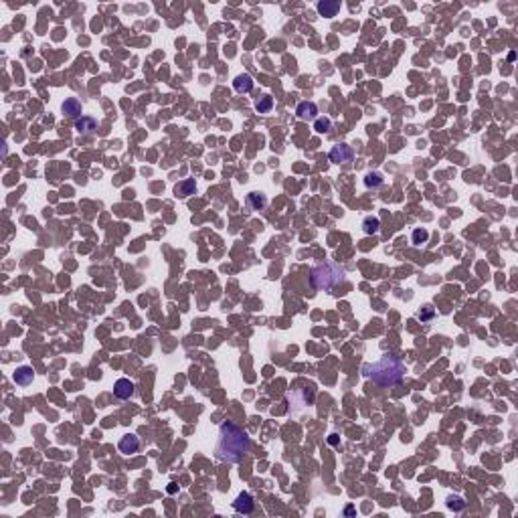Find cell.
<instances>
[{
	"instance_id": "obj_15",
	"label": "cell",
	"mask_w": 518,
	"mask_h": 518,
	"mask_svg": "<svg viewBox=\"0 0 518 518\" xmlns=\"http://www.w3.org/2000/svg\"><path fill=\"white\" fill-rule=\"evenodd\" d=\"M247 205H249L253 211H261V209H265V205H267V196L261 194V192H249V194H247Z\"/></svg>"
},
{
	"instance_id": "obj_17",
	"label": "cell",
	"mask_w": 518,
	"mask_h": 518,
	"mask_svg": "<svg viewBox=\"0 0 518 518\" xmlns=\"http://www.w3.org/2000/svg\"><path fill=\"white\" fill-rule=\"evenodd\" d=\"M272 108H274V97H272V95H261V97L255 102V110H257L259 114H267V112H272Z\"/></svg>"
},
{
	"instance_id": "obj_9",
	"label": "cell",
	"mask_w": 518,
	"mask_h": 518,
	"mask_svg": "<svg viewBox=\"0 0 518 518\" xmlns=\"http://www.w3.org/2000/svg\"><path fill=\"white\" fill-rule=\"evenodd\" d=\"M295 115L300 119H316L318 117V106L314 102H300L298 108H295Z\"/></svg>"
},
{
	"instance_id": "obj_12",
	"label": "cell",
	"mask_w": 518,
	"mask_h": 518,
	"mask_svg": "<svg viewBox=\"0 0 518 518\" xmlns=\"http://www.w3.org/2000/svg\"><path fill=\"white\" fill-rule=\"evenodd\" d=\"M35 379V371L31 366H18L16 373H14V383L20 385V387H29Z\"/></svg>"
},
{
	"instance_id": "obj_6",
	"label": "cell",
	"mask_w": 518,
	"mask_h": 518,
	"mask_svg": "<svg viewBox=\"0 0 518 518\" xmlns=\"http://www.w3.org/2000/svg\"><path fill=\"white\" fill-rule=\"evenodd\" d=\"M134 393H136V385H134L130 379H119V381H115L114 395L117 397V399L126 401V399L134 397Z\"/></svg>"
},
{
	"instance_id": "obj_4",
	"label": "cell",
	"mask_w": 518,
	"mask_h": 518,
	"mask_svg": "<svg viewBox=\"0 0 518 518\" xmlns=\"http://www.w3.org/2000/svg\"><path fill=\"white\" fill-rule=\"evenodd\" d=\"M352 158H354V150L348 144H338L330 150V162H334L338 166L340 164H350Z\"/></svg>"
},
{
	"instance_id": "obj_25",
	"label": "cell",
	"mask_w": 518,
	"mask_h": 518,
	"mask_svg": "<svg viewBox=\"0 0 518 518\" xmlns=\"http://www.w3.org/2000/svg\"><path fill=\"white\" fill-rule=\"evenodd\" d=\"M178 488H176V484H168V494H174Z\"/></svg>"
},
{
	"instance_id": "obj_10",
	"label": "cell",
	"mask_w": 518,
	"mask_h": 518,
	"mask_svg": "<svg viewBox=\"0 0 518 518\" xmlns=\"http://www.w3.org/2000/svg\"><path fill=\"white\" fill-rule=\"evenodd\" d=\"M61 110H63V114L67 115V117H73V119H79V117H81V112H83L81 102L75 100V97H67V100L63 102Z\"/></svg>"
},
{
	"instance_id": "obj_23",
	"label": "cell",
	"mask_w": 518,
	"mask_h": 518,
	"mask_svg": "<svg viewBox=\"0 0 518 518\" xmlns=\"http://www.w3.org/2000/svg\"><path fill=\"white\" fill-rule=\"evenodd\" d=\"M344 514H346V516H354V514H356L354 506H346V508H344Z\"/></svg>"
},
{
	"instance_id": "obj_22",
	"label": "cell",
	"mask_w": 518,
	"mask_h": 518,
	"mask_svg": "<svg viewBox=\"0 0 518 518\" xmlns=\"http://www.w3.org/2000/svg\"><path fill=\"white\" fill-rule=\"evenodd\" d=\"M433 316H435V310H433L431 306H425V308L419 312V316H417V318H419L421 322H429Z\"/></svg>"
},
{
	"instance_id": "obj_3",
	"label": "cell",
	"mask_w": 518,
	"mask_h": 518,
	"mask_svg": "<svg viewBox=\"0 0 518 518\" xmlns=\"http://www.w3.org/2000/svg\"><path fill=\"white\" fill-rule=\"evenodd\" d=\"M346 280V272L344 267H340L338 263H332V261H326L322 265H316L312 269V276H310V282L316 289H324V291H330L336 286H340Z\"/></svg>"
},
{
	"instance_id": "obj_18",
	"label": "cell",
	"mask_w": 518,
	"mask_h": 518,
	"mask_svg": "<svg viewBox=\"0 0 518 518\" xmlns=\"http://www.w3.org/2000/svg\"><path fill=\"white\" fill-rule=\"evenodd\" d=\"M383 182H385V178L379 172H368L364 176V186L366 188H379V186H383Z\"/></svg>"
},
{
	"instance_id": "obj_24",
	"label": "cell",
	"mask_w": 518,
	"mask_h": 518,
	"mask_svg": "<svg viewBox=\"0 0 518 518\" xmlns=\"http://www.w3.org/2000/svg\"><path fill=\"white\" fill-rule=\"evenodd\" d=\"M328 441H330L332 446H336V443H338V435H330V439H328Z\"/></svg>"
},
{
	"instance_id": "obj_8",
	"label": "cell",
	"mask_w": 518,
	"mask_h": 518,
	"mask_svg": "<svg viewBox=\"0 0 518 518\" xmlns=\"http://www.w3.org/2000/svg\"><path fill=\"white\" fill-rule=\"evenodd\" d=\"M75 130L83 136H93L97 130V119L89 115H81L79 119H75Z\"/></svg>"
},
{
	"instance_id": "obj_19",
	"label": "cell",
	"mask_w": 518,
	"mask_h": 518,
	"mask_svg": "<svg viewBox=\"0 0 518 518\" xmlns=\"http://www.w3.org/2000/svg\"><path fill=\"white\" fill-rule=\"evenodd\" d=\"M330 128H332V119L330 117H316L314 119V130L318 134H328Z\"/></svg>"
},
{
	"instance_id": "obj_11",
	"label": "cell",
	"mask_w": 518,
	"mask_h": 518,
	"mask_svg": "<svg viewBox=\"0 0 518 518\" xmlns=\"http://www.w3.org/2000/svg\"><path fill=\"white\" fill-rule=\"evenodd\" d=\"M194 190H196V182H194L192 178L180 180V182H178V184L174 186V194H176L178 199H186V196L194 194Z\"/></svg>"
},
{
	"instance_id": "obj_1",
	"label": "cell",
	"mask_w": 518,
	"mask_h": 518,
	"mask_svg": "<svg viewBox=\"0 0 518 518\" xmlns=\"http://www.w3.org/2000/svg\"><path fill=\"white\" fill-rule=\"evenodd\" d=\"M251 450V439L249 435L235 423L225 421L219 427V437H217V448L215 454L221 461L227 463H239Z\"/></svg>"
},
{
	"instance_id": "obj_5",
	"label": "cell",
	"mask_w": 518,
	"mask_h": 518,
	"mask_svg": "<svg viewBox=\"0 0 518 518\" xmlns=\"http://www.w3.org/2000/svg\"><path fill=\"white\" fill-rule=\"evenodd\" d=\"M233 508H235V512H239V514H251L253 508H255L253 496H251L249 492H241V494L237 496V500L233 502Z\"/></svg>"
},
{
	"instance_id": "obj_21",
	"label": "cell",
	"mask_w": 518,
	"mask_h": 518,
	"mask_svg": "<svg viewBox=\"0 0 518 518\" xmlns=\"http://www.w3.org/2000/svg\"><path fill=\"white\" fill-rule=\"evenodd\" d=\"M429 239V233L425 229H413L411 233V241L415 243V245H421V243H425Z\"/></svg>"
},
{
	"instance_id": "obj_13",
	"label": "cell",
	"mask_w": 518,
	"mask_h": 518,
	"mask_svg": "<svg viewBox=\"0 0 518 518\" xmlns=\"http://www.w3.org/2000/svg\"><path fill=\"white\" fill-rule=\"evenodd\" d=\"M316 8H318V12H320L322 16L330 18V16H336V14H338L340 2H336V0H322V2H318Z\"/></svg>"
},
{
	"instance_id": "obj_14",
	"label": "cell",
	"mask_w": 518,
	"mask_h": 518,
	"mask_svg": "<svg viewBox=\"0 0 518 518\" xmlns=\"http://www.w3.org/2000/svg\"><path fill=\"white\" fill-rule=\"evenodd\" d=\"M233 87H235L237 93H249V91L253 89V79H251V75H247V73L237 75L235 81H233Z\"/></svg>"
},
{
	"instance_id": "obj_16",
	"label": "cell",
	"mask_w": 518,
	"mask_h": 518,
	"mask_svg": "<svg viewBox=\"0 0 518 518\" xmlns=\"http://www.w3.org/2000/svg\"><path fill=\"white\" fill-rule=\"evenodd\" d=\"M379 229H381L379 217H364V221H362V231H364L366 235H375V233H379Z\"/></svg>"
},
{
	"instance_id": "obj_20",
	"label": "cell",
	"mask_w": 518,
	"mask_h": 518,
	"mask_svg": "<svg viewBox=\"0 0 518 518\" xmlns=\"http://www.w3.org/2000/svg\"><path fill=\"white\" fill-rule=\"evenodd\" d=\"M448 508L454 510V512H461V510L465 508V502L461 500L460 496H450V498H448Z\"/></svg>"
},
{
	"instance_id": "obj_2",
	"label": "cell",
	"mask_w": 518,
	"mask_h": 518,
	"mask_svg": "<svg viewBox=\"0 0 518 518\" xmlns=\"http://www.w3.org/2000/svg\"><path fill=\"white\" fill-rule=\"evenodd\" d=\"M405 373H407L405 362L395 354H385L381 360L362 366V375L366 379H371L375 385L385 387V389L399 385L405 379Z\"/></svg>"
},
{
	"instance_id": "obj_7",
	"label": "cell",
	"mask_w": 518,
	"mask_h": 518,
	"mask_svg": "<svg viewBox=\"0 0 518 518\" xmlns=\"http://www.w3.org/2000/svg\"><path fill=\"white\" fill-rule=\"evenodd\" d=\"M117 450H119L124 456H132V454H136V452L140 450V439H138L134 433H128V435H124V437L119 439Z\"/></svg>"
}]
</instances>
